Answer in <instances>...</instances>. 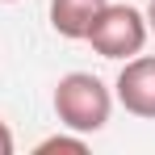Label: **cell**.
<instances>
[{
    "label": "cell",
    "instance_id": "6da1fadb",
    "mask_svg": "<svg viewBox=\"0 0 155 155\" xmlns=\"http://www.w3.org/2000/svg\"><path fill=\"white\" fill-rule=\"evenodd\" d=\"M113 113V92L105 88L101 76L92 71H67L54 84V117L76 134H97L109 126Z\"/></svg>",
    "mask_w": 155,
    "mask_h": 155
},
{
    "label": "cell",
    "instance_id": "7a4b0ae2",
    "mask_svg": "<svg viewBox=\"0 0 155 155\" xmlns=\"http://www.w3.org/2000/svg\"><path fill=\"white\" fill-rule=\"evenodd\" d=\"M147 34L151 29H147V17L138 8L109 4L105 0V8L92 17V25L84 34V42L101 59H134V54H143V46H147Z\"/></svg>",
    "mask_w": 155,
    "mask_h": 155
},
{
    "label": "cell",
    "instance_id": "3957f363",
    "mask_svg": "<svg viewBox=\"0 0 155 155\" xmlns=\"http://www.w3.org/2000/svg\"><path fill=\"white\" fill-rule=\"evenodd\" d=\"M113 97L126 113L155 122V54L126 59V67L117 71V84H113Z\"/></svg>",
    "mask_w": 155,
    "mask_h": 155
},
{
    "label": "cell",
    "instance_id": "277c9868",
    "mask_svg": "<svg viewBox=\"0 0 155 155\" xmlns=\"http://www.w3.org/2000/svg\"><path fill=\"white\" fill-rule=\"evenodd\" d=\"M101 8H105V0H51V25L59 38L80 42Z\"/></svg>",
    "mask_w": 155,
    "mask_h": 155
},
{
    "label": "cell",
    "instance_id": "5b68a950",
    "mask_svg": "<svg viewBox=\"0 0 155 155\" xmlns=\"http://www.w3.org/2000/svg\"><path fill=\"white\" fill-rule=\"evenodd\" d=\"M34 151H38V155H54V151L84 155V151H88V143H84V134H51V138H42Z\"/></svg>",
    "mask_w": 155,
    "mask_h": 155
},
{
    "label": "cell",
    "instance_id": "8992f818",
    "mask_svg": "<svg viewBox=\"0 0 155 155\" xmlns=\"http://www.w3.org/2000/svg\"><path fill=\"white\" fill-rule=\"evenodd\" d=\"M17 151V143H13V130H8V122H0V155H13Z\"/></svg>",
    "mask_w": 155,
    "mask_h": 155
},
{
    "label": "cell",
    "instance_id": "52a82bcc",
    "mask_svg": "<svg viewBox=\"0 0 155 155\" xmlns=\"http://www.w3.org/2000/svg\"><path fill=\"white\" fill-rule=\"evenodd\" d=\"M143 17H147V29H151V34H155V0H151V4H147V13H143Z\"/></svg>",
    "mask_w": 155,
    "mask_h": 155
},
{
    "label": "cell",
    "instance_id": "ba28073f",
    "mask_svg": "<svg viewBox=\"0 0 155 155\" xmlns=\"http://www.w3.org/2000/svg\"><path fill=\"white\" fill-rule=\"evenodd\" d=\"M4 4H13V0H4Z\"/></svg>",
    "mask_w": 155,
    "mask_h": 155
}]
</instances>
